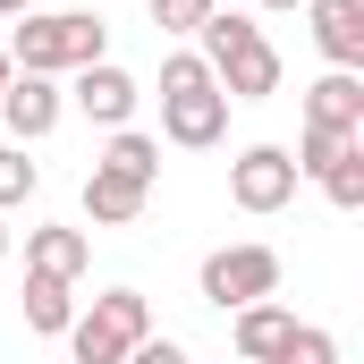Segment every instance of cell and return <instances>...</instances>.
Returning <instances> with one entry per match:
<instances>
[{
	"instance_id": "1",
	"label": "cell",
	"mask_w": 364,
	"mask_h": 364,
	"mask_svg": "<svg viewBox=\"0 0 364 364\" xmlns=\"http://www.w3.org/2000/svg\"><path fill=\"white\" fill-rule=\"evenodd\" d=\"M195 34H203V68L220 77L229 102H272V93H279V51L263 43V26H246L237 9H229V17L212 9Z\"/></svg>"
},
{
	"instance_id": "2",
	"label": "cell",
	"mask_w": 364,
	"mask_h": 364,
	"mask_svg": "<svg viewBox=\"0 0 364 364\" xmlns=\"http://www.w3.org/2000/svg\"><path fill=\"white\" fill-rule=\"evenodd\" d=\"M161 127H170V144H220V127H229V93L195 51L161 60Z\"/></svg>"
},
{
	"instance_id": "3",
	"label": "cell",
	"mask_w": 364,
	"mask_h": 364,
	"mask_svg": "<svg viewBox=\"0 0 364 364\" xmlns=\"http://www.w3.org/2000/svg\"><path fill=\"white\" fill-rule=\"evenodd\" d=\"M110 51V26L93 17V9H60V17H43V9H26L17 17V43H9V60L17 68H43V77H60V68H85Z\"/></svg>"
},
{
	"instance_id": "4",
	"label": "cell",
	"mask_w": 364,
	"mask_h": 364,
	"mask_svg": "<svg viewBox=\"0 0 364 364\" xmlns=\"http://www.w3.org/2000/svg\"><path fill=\"white\" fill-rule=\"evenodd\" d=\"M153 331V305L136 296V288H110V296H93V314H68V356L77 364H127V348Z\"/></svg>"
},
{
	"instance_id": "5",
	"label": "cell",
	"mask_w": 364,
	"mask_h": 364,
	"mask_svg": "<svg viewBox=\"0 0 364 364\" xmlns=\"http://www.w3.org/2000/svg\"><path fill=\"white\" fill-rule=\"evenodd\" d=\"M272 288H279V255L272 246H220V255H203V296L220 314H237L246 296H272Z\"/></svg>"
},
{
	"instance_id": "6",
	"label": "cell",
	"mask_w": 364,
	"mask_h": 364,
	"mask_svg": "<svg viewBox=\"0 0 364 364\" xmlns=\"http://www.w3.org/2000/svg\"><path fill=\"white\" fill-rule=\"evenodd\" d=\"M0 119H9L17 144H43V136L60 127V85H51L43 68H9V85H0Z\"/></svg>"
},
{
	"instance_id": "7",
	"label": "cell",
	"mask_w": 364,
	"mask_h": 364,
	"mask_svg": "<svg viewBox=\"0 0 364 364\" xmlns=\"http://www.w3.org/2000/svg\"><path fill=\"white\" fill-rule=\"evenodd\" d=\"M229 195H237V212H279V203L296 195V161H288L279 144H255V153H237Z\"/></svg>"
},
{
	"instance_id": "8",
	"label": "cell",
	"mask_w": 364,
	"mask_h": 364,
	"mask_svg": "<svg viewBox=\"0 0 364 364\" xmlns=\"http://www.w3.org/2000/svg\"><path fill=\"white\" fill-rule=\"evenodd\" d=\"M68 102H77L85 119H102V127H127V119H136V77H127V68H110V60H85Z\"/></svg>"
},
{
	"instance_id": "9",
	"label": "cell",
	"mask_w": 364,
	"mask_h": 364,
	"mask_svg": "<svg viewBox=\"0 0 364 364\" xmlns=\"http://www.w3.org/2000/svg\"><path fill=\"white\" fill-rule=\"evenodd\" d=\"M314 9V43L331 51V68H364V0H305Z\"/></svg>"
},
{
	"instance_id": "10",
	"label": "cell",
	"mask_w": 364,
	"mask_h": 364,
	"mask_svg": "<svg viewBox=\"0 0 364 364\" xmlns=\"http://www.w3.org/2000/svg\"><path fill=\"white\" fill-rule=\"evenodd\" d=\"M305 119H322V127H339V136H364V77L356 68H331L322 85L305 93Z\"/></svg>"
},
{
	"instance_id": "11",
	"label": "cell",
	"mask_w": 364,
	"mask_h": 364,
	"mask_svg": "<svg viewBox=\"0 0 364 364\" xmlns=\"http://www.w3.org/2000/svg\"><path fill=\"white\" fill-rule=\"evenodd\" d=\"M144 195H153L144 178H119V170H102V161H93V178H85V212H93V229H127V220L144 212Z\"/></svg>"
},
{
	"instance_id": "12",
	"label": "cell",
	"mask_w": 364,
	"mask_h": 364,
	"mask_svg": "<svg viewBox=\"0 0 364 364\" xmlns=\"http://www.w3.org/2000/svg\"><path fill=\"white\" fill-rule=\"evenodd\" d=\"M229 339H237V356L272 364V356H279V339H288V314H279L272 296H246V305H237V331H229Z\"/></svg>"
},
{
	"instance_id": "13",
	"label": "cell",
	"mask_w": 364,
	"mask_h": 364,
	"mask_svg": "<svg viewBox=\"0 0 364 364\" xmlns=\"http://www.w3.org/2000/svg\"><path fill=\"white\" fill-rule=\"evenodd\" d=\"M68 314H77V296H68V279H60V272H34V263H26V322L60 339V331H68Z\"/></svg>"
},
{
	"instance_id": "14",
	"label": "cell",
	"mask_w": 364,
	"mask_h": 364,
	"mask_svg": "<svg viewBox=\"0 0 364 364\" xmlns=\"http://www.w3.org/2000/svg\"><path fill=\"white\" fill-rule=\"evenodd\" d=\"M26 263L77 279V272H85V229H34V237H26Z\"/></svg>"
},
{
	"instance_id": "15",
	"label": "cell",
	"mask_w": 364,
	"mask_h": 364,
	"mask_svg": "<svg viewBox=\"0 0 364 364\" xmlns=\"http://www.w3.org/2000/svg\"><path fill=\"white\" fill-rule=\"evenodd\" d=\"M314 178H322V195H331L339 212H356V203H364V136L348 144V153H331V161H322Z\"/></svg>"
},
{
	"instance_id": "16",
	"label": "cell",
	"mask_w": 364,
	"mask_h": 364,
	"mask_svg": "<svg viewBox=\"0 0 364 364\" xmlns=\"http://www.w3.org/2000/svg\"><path fill=\"white\" fill-rule=\"evenodd\" d=\"M102 170H119V178H161V144H153V136H136V127H119V136H110V153H102Z\"/></svg>"
},
{
	"instance_id": "17",
	"label": "cell",
	"mask_w": 364,
	"mask_h": 364,
	"mask_svg": "<svg viewBox=\"0 0 364 364\" xmlns=\"http://www.w3.org/2000/svg\"><path fill=\"white\" fill-rule=\"evenodd\" d=\"M348 144H356V136H339V127H322V119H305V144H296L288 161H296V178H314V170H322L331 153H348Z\"/></svg>"
},
{
	"instance_id": "18",
	"label": "cell",
	"mask_w": 364,
	"mask_h": 364,
	"mask_svg": "<svg viewBox=\"0 0 364 364\" xmlns=\"http://www.w3.org/2000/svg\"><path fill=\"white\" fill-rule=\"evenodd\" d=\"M34 186H43V170L26 161V144H9V153H0V212H9V203H26Z\"/></svg>"
},
{
	"instance_id": "19",
	"label": "cell",
	"mask_w": 364,
	"mask_h": 364,
	"mask_svg": "<svg viewBox=\"0 0 364 364\" xmlns=\"http://www.w3.org/2000/svg\"><path fill=\"white\" fill-rule=\"evenodd\" d=\"M212 9H220V0H153V26H161V34H195Z\"/></svg>"
},
{
	"instance_id": "20",
	"label": "cell",
	"mask_w": 364,
	"mask_h": 364,
	"mask_svg": "<svg viewBox=\"0 0 364 364\" xmlns=\"http://www.w3.org/2000/svg\"><path fill=\"white\" fill-rule=\"evenodd\" d=\"M339 348H331V331H296L288 322V339H279V364H331Z\"/></svg>"
},
{
	"instance_id": "21",
	"label": "cell",
	"mask_w": 364,
	"mask_h": 364,
	"mask_svg": "<svg viewBox=\"0 0 364 364\" xmlns=\"http://www.w3.org/2000/svg\"><path fill=\"white\" fill-rule=\"evenodd\" d=\"M26 9H34V0H0V17H26Z\"/></svg>"
},
{
	"instance_id": "22",
	"label": "cell",
	"mask_w": 364,
	"mask_h": 364,
	"mask_svg": "<svg viewBox=\"0 0 364 364\" xmlns=\"http://www.w3.org/2000/svg\"><path fill=\"white\" fill-rule=\"evenodd\" d=\"M9 68H17V60H9V51H0V85H9Z\"/></svg>"
},
{
	"instance_id": "23",
	"label": "cell",
	"mask_w": 364,
	"mask_h": 364,
	"mask_svg": "<svg viewBox=\"0 0 364 364\" xmlns=\"http://www.w3.org/2000/svg\"><path fill=\"white\" fill-rule=\"evenodd\" d=\"M263 9H305V0H263Z\"/></svg>"
},
{
	"instance_id": "24",
	"label": "cell",
	"mask_w": 364,
	"mask_h": 364,
	"mask_svg": "<svg viewBox=\"0 0 364 364\" xmlns=\"http://www.w3.org/2000/svg\"><path fill=\"white\" fill-rule=\"evenodd\" d=\"M0 255H9V229H0Z\"/></svg>"
}]
</instances>
